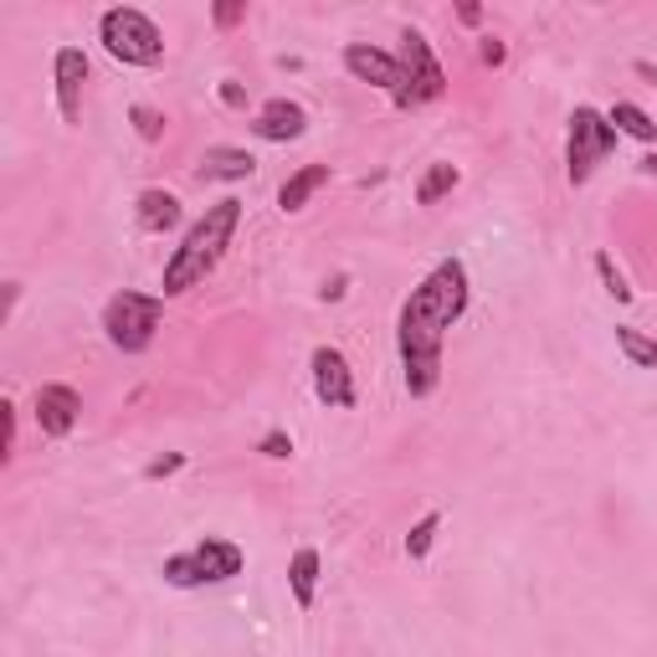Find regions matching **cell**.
<instances>
[{"label": "cell", "instance_id": "1", "mask_svg": "<svg viewBox=\"0 0 657 657\" xmlns=\"http://www.w3.org/2000/svg\"><path fill=\"white\" fill-rule=\"evenodd\" d=\"M467 268L457 257H442L417 288L411 299L401 303V319H396V349H401L406 365V390L411 396H432L437 380H442V340L448 328L467 314Z\"/></svg>", "mask_w": 657, "mask_h": 657}, {"label": "cell", "instance_id": "2", "mask_svg": "<svg viewBox=\"0 0 657 657\" xmlns=\"http://www.w3.org/2000/svg\"><path fill=\"white\" fill-rule=\"evenodd\" d=\"M237 222H241V201H237V195L216 201V206H211L206 216L185 231V241L170 252L164 278H160V299H180V293H191L195 283H206V272L222 262V252H226V241H231V231H237Z\"/></svg>", "mask_w": 657, "mask_h": 657}, {"label": "cell", "instance_id": "3", "mask_svg": "<svg viewBox=\"0 0 657 657\" xmlns=\"http://www.w3.org/2000/svg\"><path fill=\"white\" fill-rule=\"evenodd\" d=\"M98 42H104L108 57L123 62V67H154V62L164 57L160 26H154L144 11H134V6H114V11H104V21H98Z\"/></svg>", "mask_w": 657, "mask_h": 657}, {"label": "cell", "instance_id": "4", "mask_svg": "<svg viewBox=\"0 0 657 657\" xmlns=\"http://www.w3.org/2000/svg\"><path fill=\"white\" fill-rule=\"evenodd\" d=\"M241 566H247L241 545H231V539H201L195 550L170 554L160 575H164L170 585H180V591H195V585H222V581H231V575H241Z\"/></svg>", "mask_w": 657, "mask_h": 657}, {"label": "cell", "instance_id": "5", "mask_svg": "<svg viewBox=\"0 0 657 657\" xmlns=\"http://www.w3.org/2000/svg\"><path fill=\"white\" fill-rule=\"evenodd\" d=\"M160 314H164V299H154V293H134V288H123V293H114L104 309V334L114 349H123V355H139V349H150L154 328H160Z\"/></svg>", "mask_w": 657, "mask_h": 657}, {"label": "cell", "instance_id": "6", "mask_svg": "<svg viewBox=\"0 0 657 657\" xmlns=\"http://www.w3.org/2000/svg\"><path fill=\"white\" fill-rule=\"evenodd\" d=\"M612 150H616L612 119L581 104L575 114H570V139H566V175H570V185H585L591 170H596V164L606 160Z\"/></svg>", "mask_w": 657, "mask_h": 657}, {"label": "cell", "instance_id": "7", "mask_svg": "<svg viewBox=\"0 0 657 657\" xmlns=\"http://www.w3.org/2000/svg\"><path fill=\"white\" fill-rule=\"evenodd\" d=\"M309 370H314V396L334 411H349L359 401L355 396V370H349V359L334 349V344H319L314 359H309Z\"/></svg>", "mask_w": 657, "mask_h": 657}, {"label": "cell", "instance_id": "8", "mask_svg": "<svg viewBox=\"0 0 657 657\" xmlns=\"http://www.w3.org/2000/svg\"><path fill=\"white\" fill-rule=\"evenodd\" d=\"M344 67H349V77H359V83L386 88L390 98H396V88L406 83L401 57H390V52H380V46H370V42H349V46H344Z\"/></svg>", "mask_w": 657, "mask_h": 657}, {"label": "cell", "instance_id": "9", "mask_svg": "<svg viewBox=\"0 0 657 657\" xmlns=\"http://www.w3.org/2000/svg\"><path fill=\"white\" fill-rule=\"evenodd\" d=\"M401 67H406V83L417 88L421 104H432V98L448 93V77H442V67H437L432 46H427L421 31H406V36H401Z\"/></svg>", "mask_w": 657, "mask_h": 657}, {"label": "cell", "instance_id": "10", "mask_svg": "<svg viewBox=\"0 0 657 657\" xmlns=\"http://www.w3.org/2000/svg\"><path fill=\"white\" fill-rule=\"evenodd\" d=\"M52 77H57L62 119L77 123L83 119V83H88V57H83V46H62L57 57H52Z\"/></svg>", "mask_w": 657, "mask_h": 657}, {"label": "cell", "instance_id": "11", "mask_svg": "<svg viewBox=\"0 0 657 657\" xmlns=\"http://www.w3.org/2000/svg\"><path fill=\"white\" fill-rule=\"evenodd\" d=\"M83 417V396L73 386H42L36 390V427L46 437H67Z\"/></svg>", "mask_w": 657, "mask_h": 657}, {"label": "cell", "instance_id": "12", "mask_svg": "<svg viewBox=\"0 0 657 657\" xmlns=\"http://www.w3.org/2000/svg\"><path fill=\"white\" fill-rule=\"evenodd\" d=\"M303 129H309V114H303L293 98H272V104L257 108V119H252V134L268 139V144H288V139H299Z\"/></svg>", "mask_w": 657, "mask_h": 657}, {"label": "cell", "instance_id": "13", "mask_svg": "<svg viewBox=\"0 0 657 657\" xmlns=\"http://www.w3.org/2000/svg\"><path fill=\"white\" fill-rule=\"evenodd\" d=\"M134 211H139V226H144V231H154V237H160V231H175L180 216H185V211H180V195L175 191H160V185L139 191Z\"/></svg>", "mask_w": 657, "mask_h": 657}, {"label": "cell", "instance_id": "14", "mask_svg": "<svg viewBox=\"0 0 657 657\" xmlns=\"http://www.w3.org/2000/svg\"><path fill=\"white\" fill-rule=\"evenodd\" d=\"M288 591H293V606L309 612L319 601V550L314 545H303L293 560H288Z\"/></svg>", "mask_w": 657, "mask_h": 657}, {"label": "cell", "instance_id": "15", "mask_svg": "<svg viewBox=\"0 0 657 657\" xmlns=\"http://www.w3.org/2000/svg\"><path fill=\"white\" fill-rule=\"evenodd\" d=\"M324 185H328V164H303L299 175L283 180V191H278V206H283V211H303L319 191H324Z\"/></svg>", "mask_w": 657, "mask_h": 657}, {"label": "cell", "instance_id": "16", "mask_svg": "<svg viewBox=\"0 0 657 657\" xmlns=\"http://www.w3.org/2000/svg\"><path fill=\"white\" fill-rule=\"evenodd\" d=\"M257 170V160L247 150H231V144H216V150H206V160H201V180H247Z\"/></svg>", "mask_w": 657, "mask_h": 657}, {"label": "cell", "instance_id": "17", "mask_svg": "<svg viewBox=\"0 0 657 657\" xmlns=\"http://www.w3.org/2000/svg\"><path fill=\"white\" fill-rule=\"evenodd\" d=\"M606 119H612V129H616V134L637 139V144H653V139H657V123H653V114H647V108H637V104H616L612 114H606Z\"/></svg>", "mask_w": 657, "mask_h": 657}, {"label": "cell", "instance_id": "18", "mask_svg": "<svg viewBox=\"0 0 657 657\" xmlns=\"http://www.w3.org/2000/svg\"><path fill=\"white\" fill-rule=\"evenodd\" d=\"M616 349H622L637 370H657V340H653V334H643V328L622 324V328H616Z\"/></svg>", "mask_w": 657, "mask_h": 657}, {"label": "cell", "instance_id": "19", "mask_svg": "<svg viewBox=\"0 0 657 657\" xmlns=\"http://www.w3.org/2000/svg\"><path fill=\"white\" fill-rule=\"evenodd\" d=\"M457 164H432L427 175H421V185H417V206H437L442 195H452L457 191Z\"/></svg>", "mask_w": 657, "mask_h": 657}, {"label": "cell", "instance_id": "20", "mask_svg": "<svg viewBox=\"0 0 657 657\" xmlns=\"http://www.w3.org/2000/svg\"><path fill=\"white\" fill-rule=\"evenodd\" d=\"M437 529H442V514H421V519L411 524V535H406V554H411V560H427L437 545Z\"/></svg>", "mask_w": 657, "mask_h": 657}, {"label": "cell", "instance_id": "21", "mask_svg": "<svg viewBox=\"0 0 657 657\" xmlns=\"http://www.w3.org/2000/svg\"><path fill=\"white\" fill-rule=\"evenodd\" d=\"M596 272H601V283H606V293H612L616 303H632V283L622 278V268L612 262V252H596Z\"/></svg>", "mask_w": 657, "mask_h": 657}, {"label": "cell", "instance_id": "22", "mask_svg": "<svg viewBox=\"0 0 657 657\" xmlns=\"http://www.w3.org/2000/svg\"><path fill=\"white\" fill-rule=\"evenodd\" d=\"M129 119H134L139 139H150V144L164 134V119H160V114H154V108H144V104H134V114H129Z\"/></svg>", "mask_w": 657, "mask_h": 657}, {"label": "cell", "instance_id": "23", "mask_svg": "<svg viewBox=\"0 0 657 657\" xmlns=\"http://www.w3.org/2000/svg\"><path fill=\"white\" fill-rule=\"evenodd\" d=\"M211 21H216L222 31H231L237 21H247V0H222V6L211 11Z\"/></svg>", "mask_w": 657, "mask_h": 657}, {"label": "cell", "instance_id": "24", "mask_svg": "<svg viewBox=\"0 0 657 657\" xmlns=\"http://www.w3.org/2000/svg\"><path fill=\"white\" fill-rule=\"evenodd\" d=\"M180 467H185V452H164V457H154V463L144 467V478L160 483V478H170V473H180Z\"/></svg>", "mask_w": 657, "mask_h": 657}, {"label": "cell", "instance_id": "25", "mask_svg": "<svg viewBox=\"0 0 657 657\" xmlns=\"http://www.w3.org/2000/svg\"><path fill=\"white\" fill-rule=\"evenodd\" d=\"M257 452H262V457H293V437H288V432H268Z\"/></svg>", "mask_w": 657, "mask_h": 657}, {"label": "cell", "instance_id": "26", "mask_svg": "<svg viewBox=\"0 0 657 657\" xmlns=\"http://www.w3.org/2000/svg\"><path fill=\"white\" fill-rule=\"evenodd\" d=\"M478 57L488 62V67H504V57H508V52H504V42H498V36H483V46H478Z\"/></svg>", "mask_w": 657, "mask_h": 657}, {"label": "cell", "instance_id": "27", "mask_svg": "<svg viewBox=\"0 0 657 657\" xmlns=\"http://www.w3.org/2000/svg\"><path fill=\"white\" fill-rule=\"evenodd\" d=\"M222 104H226V108H247V88L226 77V83H222Z\"/></svg>", "mask_w": 657, "mask_h": 657}, {"label": "cell", "instance_id": "28", "mask_svg": "<svg viewBox=\"0 0 657 657\" xmlns=\"http://www.w3.org/2000/svg\"><path fill=\"white\" fill-rule=\"evenodd\" d=\"M457 21H463V26H478V21H483V11H478V6H473V0H463V6H457Z\"/></svg>", "mask_w": 657, "mask_h": 657}]
</instances>
